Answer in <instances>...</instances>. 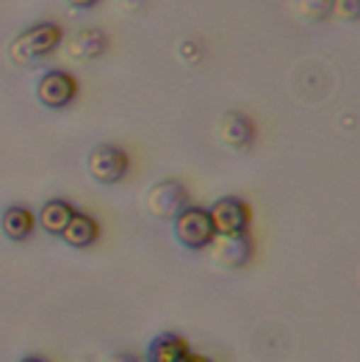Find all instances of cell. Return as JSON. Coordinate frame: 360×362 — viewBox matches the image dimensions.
Masks as SVG:
<instances>
[{
  "label": "cell",
  "instance_id": "9c48e42d",
  "mask_svg": "<svg viewBox=\"0 0 360 362\" xmlns=\"http://www.w3.org/2000/svg\"><path fill=\"white\" fill-rule=\"evenodd\" d=\"M219 136H222V141H225L227 147H233V150H247V147H252V141H255V124H252V119H249L247 114L233 111V114H225V117H222V122H219Z\"/></svg>",
  "mask_w": 360,
  "mask_h": 362
},
{
  "label": "cell",
  "instance_id": "3957f363",
  "mask_svg": "<svg viewBox=\"0 0 360 362\" xmlns=\"http://www.w3.org/2000/svg\"><path fill=\"white\" fill-rule=\"evenodd\" d=\"M189 205V191L180 180H158L145 194V208L152 218H175Z\"/></svg>",
  "mask_w": 360,
  "mask_h": 362
},
{
  "label": "cell",
  "instance_id": "7a4b0ae2",
  "mask_svg": "<svg viewBox=\"0 0 360 362\" xmlns=\"http://www.w3.org/2000/svg\"><path fill=\"white\" fill-rule=\"evenodd\" d=\"M172 233H175V241L180 246H186V249H191V252L208 249L210 238L216 235L208 211L206 208H197V205H186L172 218Z\"/></svg>",
  "mask_w": 360,
  "mask_h": 362
},
{
  "label": "cell",
  "instance_id": "30bf717a",
  "mask_svg": "<svg viewBox=\"0 0 360 362\" xmlns=\"http://www.w3.org/2000/svg\"><path fill=\"white\" fill-rule=\"evenodd\" d=\"M0 230H3V235H6L9 241L23 243L33 235V230H36V218H33V213H30L28 208H23V205H11V208L3 211Z\"/></svg>",
  "mask_w": 360,
  "mask_h": 362
},
{
  "label": "cell",
  "instance_id": "277c9868",
  "mask_svg": "<svg viewBox=\"0 0 360 362\" xmlns=\"http://www.w3.org/2000/svg\"><path fill=\"white\" fill-rule=\"evenodd\" d=\"M75 97H78V81L64 69H50L36 81V100L50 111L69 108Z\"/></svg>",
  "mask_w": 360,
  "mask_h": 362
},
{
  "label": "cell",
  "instance_id": "52a82bcc",
  "mask_svg": "<svg viewBox=\"0 0 360 362\" xmlns=\"http://www.w3.org/2000/svg\"><path fill=\"white\" fill-rule=\"evenodd\" d=\"M210 224L213 233H249L252 211L241 197H222L210 205Z\"/></svg>",
  "mask_w": 360,
  "mask_h": 362
},
{
  "label": "cell",
  "instance_id": "2e32d148",
  "mask_svg": "<svg viewBox=\"0 0 360 362\" xmlns=\"http://www.w3.org/2000/svg\"><path fill=\"white\" fill-rule=\"evenodd\" d=\"M178 362H210V360H208V357H203V354H194V351L189 349V351H186Z\"/></svg>",
  "mask_w": 360,
  "mask_h": 362
},
{
  "label": "cell",
  "instance_id": "8fae6325",
  "mask_svg": "<svg viewBox=\"0 0 360 362\" xmlns=\"http://www.w3.org/2000/svg\"><path fill=\"white\" fill-rule=\"evenodd\" d=\"M75 208L67 202V199H47L42 208H39V216H36V224L47 233V235H61V230L67 227V221L72 218Z\"/></svg>",
  "mask_w": 360,
  "mask_h": 362
},
{
  "label": "cell",
  "instance_id": "e0dca14e",
  "mask_svg": "<svg viewBox=\"0 0 360 362\" xmlns=\"http://www.w3.org/2000/svg\"><path fill=\"white\" fill-rule=\"evenodd\" d=\"M72 8H81V11H86V8H91L94 3H100V0H67Z\"/></svg>",
  "mask_w": 360,
  "mask_h": 362
},
{
  "label": "cell",
  "instance_id": "6da1fadb",
  "mask_svg": "<svg viewBox=\"0 0 360 362\" xmlns=\"http://www.w3.org/2000/svg\"><path fill=\"white\" fill-rule=\"evenodd\" d=\"M61 39H64V30L59 23H36L30 28L20 30L9 47L11 61L20 64V66H30L36 61L53 56L61 47Z\"/></svg>",
  "mask_w": 360,
  "mask_h": 362
},
{
  "label": "cell",
  "instance_id": "5bb4252c",
  "mask_svg": "<svg viewBox=\"0 0 360 362\" xmlns=\"http://www.w3.org/2000/svg\"><path fill=\"white\" fill-rule=\"evenodd\" d=\"M302 17H308L310 23H322L327 14H330L332 0H297Z\"/></svg>",
  "mask_w": 360,
  "mask_h": 362
},
{
  "label": "cell",
  "instance_id": "4fadbf2b",
  "mask_svg": "<svg viewBox=\"0 0 360 362\" xmlns=\"http://www.w3.org/2000/svg\"><path fill=\"white\" fill-rule=\"evenodd\" d=\"M106 45H108V42H106V33H100V30H94V28H86L69 42L67 53H69V59H75V61H91V59H100V56L106 53Z\"/></svg>",
  "mask_w": 360,
  "mask_h": 362
},
{
  "label": "cell",
  "instance_id": "8992f818",
  "mask_svg": "<svg viewBox=\"0 0 360 362\" xmlns=\"http://www.w3.org/2000/svg\"><path fill=\"white\" fill-rule=\"evenodd\" d=\"M208 249L216 266L222 269H244L252 260V241L247 233H216Z\"/></svg>",
  "mask_w": 360,
  "mask_h": 362
},
{
  "label": "cell",
  "instance_id": "9a60e30c",
  "mask_svg": "<svg viewBox=\"0 0 360 362\" xmlns=\"http://www.w3.org/2000/svg\"><path fill=\"white\" fill-rule=\"evenodd\" d=\"M330 14H335L344 23H355L360 14V0H332Z\"/></svg>",
  "mask_w": 360,
  "mask_h": 362
},
{
  "label": "cell",
  "instance_id": "7c38bea8",
  "mask_svg": "<svg viewBox=\"0 0 360 362\" xmlns=\"http://www.w3.org/2000/svg\"><path fill=\"white\" fill-rule=\"evenodd\" d=\"M189 351V343L175 332H164L158 334L147 346V354H145V362H178L183 354Z\"/></svg>",
  "mask_w": 360,
  "mask_h": 362
},
{
  "label": "cell",
  "instance_id": "ba28073f",
  "mask_svg": "<svg viewBox=\"0 0 360 362\" xmlns=\"http://www.w3.org/2000/svg\"><path fill=\"white\" fill-rule=\"evenodd\" d=\"M59 238L67 246H72V249H86V246L97 243V238H100V224H97V218L89 216V213L75 211L72 218L67 221V227L61 230Z\"/></svg>",
  "mask_w": 360,
  "mask_h": 362
},
{
  "label": "cell",
  "instance_id": "5b68a950",
  "mask_svg": "<svg viewBox=\"0 0 360 362\" xmlns=\"http://www.w3.org/2000/svg\"><path fill=\"white\" fill-rule=\"evenodd\" d=\"M128 152L114 147V144H97L86 158V169H89L91 180L100 185H114L128 175Z\"/></svg>",
  "mask_w": 360,
  "mask_h": 362
},
{
  "label": "cell",
  "instance_id": "d6986e66",
  "mask_svg": "<svg viewBox=\"0 0 360 362\" xmlns=\"http://www.w3.org/2000/svg\"><path fill=\"white\" fill-rule=\"evenodd\" d=\"M20 362H45V360H42V357H23Z\"/></svg>",
  "mask_w": 360,
  "mask_h": 362
},
{
  "label": "cell",
  "instance_id": "ac0fdd59",
  "mask_svg": "<svg viewBox=\"0 0 360 362\" xmlns=\"http://www.w3.org/2000/svg\"><path fill=\"white\" fill-rule=\"evenodd\" d=\"M114 362H142V360H136V357H130V354H122V357H117Z\"/></svg>",
  "mask_w": 360,
  "mask_h": 362
}]
</instances>
